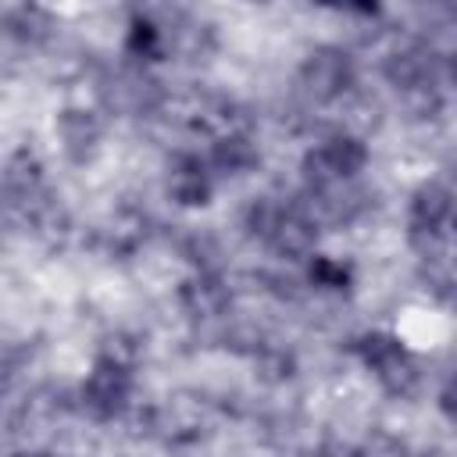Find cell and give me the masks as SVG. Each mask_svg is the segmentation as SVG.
Returning <instances> with one entry per match:
<instances>
[{"label":"cell","instance_id":"6da1fadb","mask_svg":"<svg viewBox=\"0 0 457 457\" xmlns=\"http://www.w3.org/2000/svg\"><path fill=\"white\" fill-rule=\"evenodd\" d=\"M46 143H50V150L64 171L86 175V171L100 168L104 157L111 154L114 125L107 121V114L96 104L61 96L50 111V121H46Z\"/></svg>","mask_w":457,"mask_h":457},{"label":"cell","instance_id":"7a4b0ae2","mask_svg":"<svg viewBox=\"0 0 457 457\" xmlns=\"http://www.w3.org/2000/svg\"><path fill=\"white\" fill-rule=\"evenodd\" d=\"M453 221V186H450V164L428 168L414 186L403 193V221L400 225H418V228H443L450 232Z\"/></svg>","mask_w":457,"mask_h":457},{"label":"cell","instance_id":"3957f363","mask_svg":"<svg viewBox=\"0 0 457 457\" xmlns=\"http://www.w3.org/2000/svg\"><path fill=\"white\" fill-rule=\"evenodd\" d=\"M321 250H325L321 228H318L307 214H300L293 204L286 207V214L278 218L275 232H271L268 243H264V257L275 261V264H289V268H303V264H307L314 253H321Z\"/></svg>","mask_w":457,"mask_h":457},{"label":"cell","instance_id":"277c9868","mask_svg":"<svg viewBox=\"0 0 457 457\" xmlns=\"http://www.w3.org/2000/svg\"><path fill=\"white\" fill-rule=\"evenodd\" d=\"M353 457H418V446L411 443V436L378 421L361 436V443L353 446Z\"/></svg>","mask_w":457,"mask_h":457}]
</instances>
